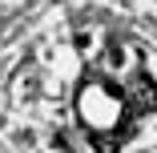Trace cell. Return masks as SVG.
Instances as JSON below:
<instances>
[{
  "instance_id": "6da1fadb",
  "label": "cell",
  "mask_w": 157,
  "mask_h": 153,
  "mask_svg": "<svg viewBox=\"0 0 157 153\" xmlns=\"http://www.w3.org/2000/svg\"><path fill=\"white\" fill-rule=\"evenodd\" d=\"M77 117L85 121L89 141L97 153H121V145L133 137V121L141 117L133 109L129 89H121L109 77H85L81 81V93H77Z\"/></svg>"
},
{
  "instance_id": "7a4b0ae2",
  "label": "cell",
  "mask_w": 157,
  "mask_h": 153,
  "mask_svg": "<svg viewBox=\"0 0 157 153\" xmlns=\"http://www.w3.org/2000/svg\"><path fill=\"white\" fill-rule=\"evenodd\" d=\"M129 97H133V109H137L141 117L157 109V81H153L145 69H137V77H133V89H129Z\"/></svg>"
}]
</instances>
